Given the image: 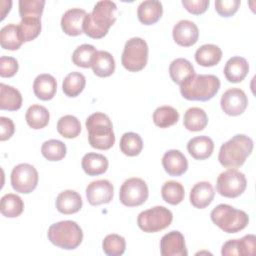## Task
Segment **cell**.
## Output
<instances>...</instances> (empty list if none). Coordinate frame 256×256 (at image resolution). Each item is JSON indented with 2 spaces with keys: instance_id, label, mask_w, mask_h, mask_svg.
<instances>
[{
  "instance_id": "cell-11",
  "label": "cell",
  "mask_w": 256,
  "mask_h": 256,
  "mask_svg": "<svg viewBox=\"0 0 256 256\" xmlns=\"http://www.w3.org/2000/svg\"><path fill=\"white\" fill-rule=\"evenodd\" d=\"M38 181V171L28 163H21L15 166L11 172V185L18 193H31L37 187Z\"/></svg>"
},
{
  "instance_id": "cell-27",
  "label": "cell",
  "mask_w": 256,
  "mask_h": 256,
  "mask_svg": "<svg viewBox=\"0 0 256 256\" xmlns=\"http://www.w3.org/2000/svg\"><path fill=\"white\" fill-rule=\"evenodd\" d=\"M222 59V50L214 44H205L199 47L195 53L196 62L203 67H213Z\"/></svg>"
},
{
  "instance_id": "cell-22",
  "label": "cell",
  "mask_w": 256,
  "mask_h": 256,
  "mask_svg": "<svg viewBox=\"0 0 256 256\" xmlns=\"http://www.w3.org/2000/svg\"><path fill=\"white\" fill-rule=\"evenodd\" d=\"M35 96L42 101H49L54 98L57 91V81L50 74H40L33 83Z\"/></svg>"
},
{
  "instance_id": "cell-48",
  "label": "cell",
  "mask_w": 256,
  "mask_h": 256,
  "mask_svg": "<svg viewBox=\"0 0 256 256\" xmlns=\"http://www.w3.org/2000/svg\"><path fill=\"white\" fill-rule=\"evenodd\" d=\"M221 254L223 256H234L239 255V248H238V239L229 240L222 246Z\"/></svg>"
},
{
  "instance_id": "cell-23",
  "label": "cell",
  "mask_w": 256,
  "mask_h": 256,
  "mask_svg": "<svg viewBox=\"0 0 256 256\" xmlns=\"http://www.w3.org/2000/svg\"><path fill=\"white\" fill-rule=\"evenodd\" d=\"M91 67L96 76L105 78L114 73L116 64L114 57L109 52L99 50L93 56Z\"/></svg>"
},
{
  "instance_id": "cell-4",
  "label": "cell",
  "mask_w": 256,
  "mask_h": 256,
  "mask_svg": "<svg viewBox=\"0 0 256 256\" xmlns=\"http://www.w3.org/2000/svg\"><path fill=\"white\" fill-rule=\"evenodd\" d=\"M88 139L91 147L98 150H109L115 144V134L110 118L100 112L91 114L86 120Z\"/></svg>"
},
{
  "instance_id": "cell-28",
  "label": "cell",
  "mask_w": 256,
  "mask_h": 256,
  "mask_svg": "<svg viewBox=\"0 0 256 256\" xmlns=\"http://www.w3.org/2000/svg\"><path fill=\"white\" fill-rule=\"evenodd\" d=\"M183 124L184 127L189 131H202L208 124V116L202 108L192 107L185 112Z\"/></svg>"
},
{
  "instance_id": "cell-31",
  "label": "cell",
  "mask_w": 256,
  "mask_h": 256,
  "mask_svg": "<svg viewBox=\"0 0 256 256\" xmlns=\"http://www.w3.org/2000/svg\"><path fill=\"white\" fill-rule=\"evenodd\" d=\"M24 42L22 41L18 25L8 24L4 26L0 31V44L1 47L5 50L15 51L18 50Z\"/></svg>"
},
{
  "instance_id": "cell-25",
  "label": "cell",
  "mask_w": 256,
  "mask_h": 256,
  "mask_svg": "<svg viewBox=\"0 0 256 256\" xmlns=\"http://www.w3.org/2000/svg\"><path fill=\"white\" fill-rule=\"evenodd\" d=\"M22 95L16 88L0 84V109L7 111H17L22 107Z\"/></svg>"
},
{
  "instance_id": "cell-24",
  "label": "cell",
  "mask_w": 256,
  "mask_h": 256,
  "mask_svg": "<svg viewBox=\"0 0 256 256\" xmlns=\"http://www.w3.org/2000/svg\"><path fill=\"white\" fill-rule=\"evenodd\" d=\"M187 150L194 159L205 160L213 154L214 142L208 136H198L188 142Z\"/></svg>"
},
{
  "instance_id": "cell-37",
  "label": "cell",
  "mask_w": 256,
  "mask_h": 256,
  "mask_svg": "<svg viewBox=\"0 0 256 256\" xmlns=\"http://www.w3.org/2000/svg\"><path fill=\"white\" fill-rule=\"evenodd\" d=\"M161 195L165 202L171 205L180 204L185 197V190L181 183L176 181H167L161 189Z\"/></svg>"
},
{
  "instance_id": "cell-43",
  "label": "cell",
  "mask_w": 256,
  "mask_h": 256,
  "mask_svg": "<svg viewBox=\"0 0 256 256\" xmlns=\"http://www.w3.org/2000/svg\"><path fill=\"white\" fill-rule=\"evenodd\" d=\"M240 4V0H217L215 2V9L220 16L228 18L238 11Z\"/></svg>"
},
{
  "instance_id": "cell-40",
  "label": "cell",
  "mask_w": 256,
  "mask_h": 256,
  "mask_svg": "<svg viewBox=\"0 0 256 256\" xmlns=\"http://www.w3.org/2000/svg\"><path fill=\"white\" fill-rule=\"evenodd\" d=\"M102 248L108 256H121L126 250V241L118 234H109L104 238Z\"/></svg>"
},
{
  "instance_id": "cell-19",
  "label": "cell",
  "mask_w": 256,
  "mask_h": 256,
  "mask_svg": "<svg viewBox=\"0 0 256 256\" xmlns=\"http://www.w3.org/2000/svg\"><path fill=\"white\" fill-rule=\"evenodd\" d=\"M249 72L248 61L240 56L230 58L224 67V75L230 83H240Z\"/></svg>"
},
{
  "instance_id": "cell-32",
  "label": "cell",
  "mask_w": 256,
  "mask_h": 256,
  "mask_svg": "<svg viewBox=\"0 0 256 256\" xmlns=\"http://www.w3.org/2000/svg\"><path fill=\"white\" fill-rule=\"evenodd\" d=\"M0 211L7 218L19 217L24 211V202L16 194H6L1 198Z\"/></svg>"
},
{
  "instance_id": "cell-41",
  "label": "cell",
  "mask_w": 256,
  "mask_h": 256,
  "mask_svg": "<svg viewBox=\"0 0 256 256\" xmlns=\"http://www.w3.org/2000/svg\"><path fill=\"white\" fill-rule=\"evenodd\" d=\"M45 6V0H20L19 14L21 19L39 18L41 19Z\"/></svg>"
},
{
  "instance_id": "cell-26",
  "label": "cell",
  "mask_w": 256,
  "mask_h": 256,
  "mask_svg": "<svg viewBox=\"0 0 256 256\" xmlns=\"http://www.w3.org/2000/svg\"><path fill=\"white\" fill-rule=\"evenodd\" d=\"M109 161L107 157L98 153H87L82 158V168L89 176H98L108 170Z\"/></svg>"
},
{
  "instance_id": "cell-36",
  "label": "cell",
  "mask_w": 256,
  "mask_h": 256,
  "mask_svg": "<svg viewBox=\"0 0 256 256\" xmlns=\"http://www.w3.org/2000/svg\"><path fill=\"white\" fill-rule=\"evenodd\" d=\"M179 117V112L171 106L158 107L153 113V121L160 128H168L175 125Z\"/></svg>"
},
{
  "instance_id": "cell-46",
  "label": "cell",
  "mask_w": 256,
  "mask_h": 256,
  "mask_svg": "<svg viewBox=\"0 0 256 256\" xmlns=\"http://www.w3.org/2000/svg\"><path fill=\"white\" fill-rule=\"evenodd\" d=\"M182 4L186 8V10L191 14L200 15L207 10L210 4V1L209 0H183Z\"/></svg>"
},
{
  "instance_id": "cell-15",
  "label": "cell",
  "mask_w": 256,
  "mask_h": 256,
  "mask_svg": "<svg viewBox=\"0 0 256 256\" xmlns=\"http://www.w3.org/2000/svg\"><path fill=\"white\" fill-rule=\"evenodd\" d=\"M162 256H187L188 251L184 235L179 231H171L165 234L160 241Z\"/></svg>"
},
{
  "instance_id": "cell-20",
  "label": "cell",
  "mask_w": 256,
  "mask_h": 256,
  "mask_svg": "<svg viewBox=\"0 0 256 256\" xmlns=\"http://www.w3.org/2000/svg\"><path fill=\"white\" fill-rule=\"evenodd\" d=\"M83 201L79 193L74 190H65L61 192L56 199L57 210L64 214H75L81 210Z\"/></svg>"
},
{
  "instance_id": "cell-16",
  "label": "cell",
  "mask_w": 256,
  "mask_h": 256,
  "mask_svg": "<svg viewBox=\"0 0 256 256\" xmlns=\"http://www.w3.org/2000/svg\"><path fill=\"white\" fill-rule=\"evenodd\" d=\"M87 13L80 8L67 10L61 19V28L69 36H79L83 33V22Z\"/></svg>"
},
{
  "instance_id": "cell-2",
  "label": "cell",
  "mask_w": 256,
  "mask_h": 256,
  "mask_svg": "<svg viewBox=\"0 0 256 256\" xmlns=\"http://www.w3.org/2000/svg\"><path fill=\"white\" fill-rule=\"evenodd\" d=\"M253 140L244 135L238 134L225 142L219 151L218 160L220 164L229 169L241 167L253 151Z\"/></svg>"
},
{
  "instance_id": "cell-39",
  "label": "cell",
  "mask_w": 256,
  "mask_h": 256,
  "mask_svg": "<svg viewBox=\"0 0 256 256\" xmlns=\"http://www.w3.org/2000/svg\"><path fill=\"white\" fill-rule=\"evenodd\" d=\"M41 152L48 161H60L66 156L67 147L62 141L51 139L42 144Z\"/></svg>"
},
{
  "instance_id": "cell-12",
  "label": "cell",
  "mask_w": 256,
  "mask_h": 256,
  "mask_svg": "<svg viewBox=\"0 0 256 256\" xmlns=\"http://www.w3.org/2000/svg\"><path fill=\"white\" fill-rule=\"evenodd\" d=\"M221 108L229 116H239L248 106V98L245 92L239 88H230L221 97Z\"/></svg>"
},
{
  "instance_id": "cell-45",
  "label": "cell",
  "mask_w": 256,
  "mask_h": 256,
  "mask_svg": "<svg viewBox=\"0 0 256 256\" xmlns=\"http://www.w3.org/2000/svg\"><path fill=\"white\" fill-rule=\"evenodd\" d=\"M239 255L250 256L255 253L256 248V237L255 235L249 234L241 239H238Z\"/></svg>"
},
{
  "instance_id": "cell-35",
  "label": "cell",
  "mask_w": 256,
  "mask_h": 256,
  "mask_svg": "<svg viewBox=\"0 0 256 256\" xmlns=\"http://www.w3.org/2000/svg\"><path fill=\"white\" fill-rule=\"evenodd\" d=\"M82 130L81 123L77 117L73 115H65L61 117L57 123V131L67 139H73L80 135Z\"/></svg>"
},
{
  "instance_id": "cell-44",
  "label": "cell",
  "mask_w": 256,
  "mask_h": 256,
  "mask_svg": "<svg viewBox=\"0 0 256 256\" xmlns=\"http://www.w3.org/2000/svg\"><path fill=\"white\" fill-rule=\"evenodd\" d=\"M19 69L18 61L9 56H2L0 58V76L3 78L13 77Z\"/></svg>"
},
{
  "instance_id": "cell-14",
  "label": "cell",
  "mask_w": 256,
  "mask_h": 256,
  "mask_svg": "<svg viewBox=\"0 0 256 256\" xmlns=\"http://www.w3.org/2000/svg\"><path fill=\"white\" fill-rule=\"evenodd\" d=\"M173 39L182 47H190L197 43L199 29L197 25L189 20H181L173 27Z\"/></svg>"
},
{
  "instance_id": "cell-21",
  "label": "cell",
  "mask_w": 256,
  "mask_h": 256,
  "mask_svg": "<svg viewBox=\"0 0 256 256\" xmlns=\"http://www.w3.org/2000/svg\"><path fill=\"white\" fill-rule=\"evenodd\" d=\"M163 14V5L157 0L143 1L137 9L139 21L144 25H152L160 20Z\"/></svg>"
},
{
  "instance_id": "cell-29",
  "label": "cell",
  "mask_w": 256,
  "mask_h": 256,
  "mask_svg": "<svg viewBox=\"0 0 256 256\" xmlns=\"http://www.w3.org/2000/svg\"><path fill=\"white\" fill-rule=\"evenodd\" d=\"M169 74L174 83L181 85L187 78L195 74V70L190 61L184 58H177L170 64Z\"/></svg>"
},
{
  "instance_id": "cell-3",
  "label": "cell",
  "mask_w": 256,
  "mask_h": 256,
  "mask_svg": "<svg viewBox=\"0 0 256 256\" xmlns=\"http://www.w3.org/2000/svg\"><path fill=\"white\" fill-rule=\"evenodd\" d=\"M220 85V79L215 75L194 74L180 85V92L190 101H208L218 93Z\"/></svg>"
},
{
  "instance_id": "cell-30",
  "label": "cell",
  "mask_w": 256,
  "mask_h": 256,
  "mask_svg": "<svg viewBox=\"0 0 256 256\" xmlns=\"http://www.w3.org/2000/svg\"><path fill=\"white\" fill-rule=\"evenodd\" d=\"M27 124L35 130L46 127L50 120V113L47 108L42 105H32L28 108L26 115Z\"/></svg>"
},
{
  "instance_id": "cell-7",
  "label": "cell",
  "mask_w": 256,
  "mask_h": 256,
  "mask_svg": "<svg viewBox=\"0 0 256 256\" xmlns=\"http://www.w3.org/2000/svg\"><path fill=\"white\" fill-rule=\"evenodd\" d=\"M148 53L147 42L142 38L133 37L124 46L121 57L122 65L129 72H139L147 65Z\"/></svg>"
},
{
  "instance_id": "cell-38",
  "label": "cell",
  "mask_w": 256,
  "mask_h": 256,
  "mask_svg": "<svg viewBox=\"0 0 256 256\" xmlns=\"http://www.w3.org/2000/svg\"><path fill=\"white\" fill-rule=\"evenodd\" d=\"M42 29L41 19L39 18H25L22 19L18 25L20 37L23 42H30L36 39Z\"/></svg>"
},
{
  "instance_id": "cell-13",
  "label": "cell",
  "mask_w": 256,
  "mask_h": 256,
  "mask_svg": "<svg viewBox=\"0 0 256 256\" xmlns=\"http://www.w3.org/2000/svg\"><path fill=\"white\" fill-rule=\"evenodd\" d=\"M113 196V184L105 179L93 181L86 188V197L89 204L92 206L108 204L112 201Z\"/></svg>"
},
{
  "instance_id": "cell-6",
  "label": "cell",
  "mask_w": 256,
  "mask_h": 256,
  "mask_svg": "<svg viewBox=\"0 0 256 256\" xmlns=\"http://www.w3.org/2000/svg\"><path fill=\"white\" fill-rule=\"evenodd\" d=\"M212 222L222 231L232 234L245 229L249 224V216L246 212L238 210L228 204H220L211 212Z\"/></svg>"
},
{
  "instance_id": "cell-8",
  "label": "cell",
  "mask_w": 256,
  "mask_h": 256,
  "mask_svg": "<svg viewBox=\"0 0 256 256\" xmlns=\"http://www.w3.org/2000/svg\"><path fill=\"white\" fill-rule=\"evenodd\" d=\"M173 221L172 212L164 206H155L138 215L137 224L146 233H157L168 228Z\"/></svg>"
},
{
  "instance_id": "cell-47",
  "label": "cell",
  "mask_w": 256,
  "mask_h": 256,
  "mask_svg": "<svg viewBox=\"0 0 256 256\" xmlns=\"http://www.w3.org/2000/svg\"><path fill=\"white\" fill-rule=\"evenodd\" d=\"M0 140L6 141L10 139L15 132L14 122L10 118L0 117Z\"/></svg>"
},
{
  "instance_id": "cell-17",
  "label": "cell",
  "mask_w": 256,
  "mask_h": 256,
  "mask_svg": "<svg viewBox=\"0 0 256 256\" xmlns=\"http://www.w3.org/2000/svg\"><path fill=\"white\" fill-rule=\"evenodd\" d=\"M162 165L166 173L173 177L183 175L188 169V161L179 150H169L162 158Z\"/></svg>"
},
{
  "instance_id": "cell-5",
  "label": "cell",
  "mask_w": 256,
  "mask_h": 256,
  "mask_svg": "<svg viewBox=\"0 0 256 256\" xmlns=\"http://www.w3.org/2000/svg\"><path fill=\"white\" fill-rule=\"evenodd\" d=\"M47 235L53 245L64 250L76 249L83 240V231L81 227L71 220L52 224Z\"/></svg>"
},
{
  "instance_id": "cell-10",
  "label": "cell",
  "mask_w": 256,
  "mask_h": 256,
  "mask_svg": "<svg viewBox=\"0 0 256 256\" xmlns=\"http://www.w3.org/2000/svg\"><path fill=\"white\" fill-rule=\"evenodd\" d=\"M149 190L146 182L141 178L127 179L121 186L119 192L120 202L127 207L141 206L146 202Z\"/></svg>"
},
{
  "instance_id": "cell-1",
  "label": "cell",
  "mask_w": 256,
  "mask_h": 256,
  "mask_svg": "<svg viewBox=\"0 0 256 256\" xmlns=\"http://www.w3.org/2000/svg\"><path fill=\"white\" fill-rule=\"evenodd\" d=\"M116 12L117 6L113 1L97 2L93 11L87 14L84 19L83 32L93 39L103 38L116 22Z\"/></svg>"
},
{
  "instance_id": "cell-34",
  "label": "cell",
  "mask_w": 256,
  "mask_h": 256,
  "mask_svg": "<svg viewBox=\"0 0 256 256\" xmlns=\"http://www.w3.org/2000/svg\"><path fill=\"white\" fill-rule=\"evenodd\" d=\"M120 149L121 152L126 156H138L143 149V140L139 134L134 132H127L121 137Z\"/></svg>"
},
{
  "instance_id": "cell-33",
  "label": "cell",
  "mask_w": 256,
  "mask_h": 256,
  "mask_svg": "<svg viewBox=\"0 0 256 256\" xmlns=\"http://www.w3.org/2000/svg\"><path fill=\"white\" fill-rule=\"evenodd\" d=\"M86 78L82 73L71 72L63 80V92L70 98L77 97L85 88Z\"/></svg>"
},
{
  "instance_id": "cell-9",
  "label": "cell",
  "mask_w": 256,
  "mask_h": 256,
  "mask_svg": "<svg viewBox=\"0 0 256 256\" xmlns=\"http://www.w3.org/2000/svg\"><path fill=\"white\" fill-rule=\"evenodd\" d=\"M246 188V176L237 169H228L222 172L216 182L217 192L226 198H237L244 193Z\"/></svg>"
},
{
  "instance_id": "cell-42",
  "label": "cell",
  "mask_w": 256,
  "mask_h": 256,
  "mask_svg": "<svg viewBox=\"0 0 256 256\" xmlns=\"http://www.w3.org/2000/svg\"><path fill=\"white\" fill-rule=\"evenodd\" d=\"M96 52L97 50L93 45H90V44L80 45L73 52L72 61L78 67L89 68L91 67L92 59Z\"/></svg>"
},
{
  "instance_id": "cell-18",
  "label": "cell",
  "mask_w": 256,
  "mask_h": 256,
  "mask_svg": "<svg viewBox=\"0 0 256 256\" xmlns=\"http://www.w3.org/2000/svg\"><path fill=\"white\" fill-rule=\"evenodd\" d=\"M215 191L211 183L202 181L196 183L190 192V202L198 209L208 207L214 200Z\"/></svg>"
}]
</instances>
